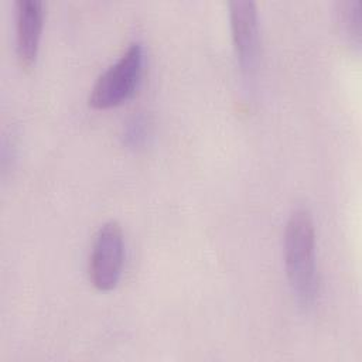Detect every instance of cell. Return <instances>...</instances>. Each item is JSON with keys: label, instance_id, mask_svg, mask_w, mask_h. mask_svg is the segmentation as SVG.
I'll list each match as a JSON object with an SVG mask.
<instances>
[{"label": "cell", "instance_id": "obj_3", "mask_svg": "<svg viewBox=\"0 0 362 362\" xmlns=\"http://www.w3.org/2000/svg\"><path fill=\"white\" fill-rule=\"evenodd\" d=\"M124 240L120 225L116 221L103 223L95 235L89 255V280L100 291L113 290L123 270Z\"/></svg>", "mask_w": 362, "mask_h": 362}, {"label": "cell", "instance_id": "obj_4", "mask_svg": "<svg viewBox=\"0 0 362 362\" xmlns=\"http://www.w3.org/2000/svg\"><path fill=\"white\" fill-rule=\"evenodd\" d=\"M229 20L236 58L242 71L250 75L259 58V20L256 4L247 0L230 1Z\"/></svg>", "mask_w": 362, "mask_h": 362}, {"label": "cell", "instance_id": "obj_7", "mask_svg": "<svg viewBox=\"0 0 362 362\" xmlns=\"http://www.w3.org/2000/svg\"><path fill=\"white\" fill-rule=\"evenodd\" d=\"M339 23L346 37L356 47L361 44V1H344L338 6Z\"/></svg>", "mask_w": 362, "mask_h": 362}, {"label": "cell", "instance_id": "obj_1", "mask_svg": "<svg viewBox=\"0 0 362 362\" xmlns=\"http://www.w3.org/2000/svg\"><path fill=\"white\" fill-rule=\"evenodd\" d=\"M284 267L288 284L297 301L310 307L317 294L315 229L308 209H294L284 229Z\"/></svg>", "mask_w": 362, "mask_h": 362}, {"label": "cell", "instance_id": "obj_2", "mask_svg": "<svg viewBox=\"0 0 362 362\" xmlns=\"http://www.w3.org/2000/svg\"><path fill=\"white\" fill-rule=\"evenodd\" d=\"M143 69L144 49L143 44L136 41L96 79L89 93V106L105 110L129 100L141 82Z\"/></svg>", "mask_w": 362, "mask_h": 362}, {"label": "cell", "instance_id": "obj_6", "mask_svg": "<svg viewBox=\"0 0 362 362\" xmlns=\"http://www.w3.org/2000/svg\"><path fill=\"white\" fill-rule=\"evenodd\" d=\"M151 136V127L148 119L141 115H133L123 126L122 141L130 150H141L148 143Z\"/></svg>", "mask_w": 362, "mask_h": 362}, {"label": "cell", "instance_id": "obj_5", "mask_svg": "<svg viewBox=\"0 0 362 362\" xmlns=\"http://www.w3.org/2000/svg\"><path fill=\"white\" fill-rule=\"evenodd\" d=\"M44 10L38 0L16 1V52L20 65L30 69L38 55Z\"/></svg>", "mask_w": 362, "mask_h": 362}]
</instances>
